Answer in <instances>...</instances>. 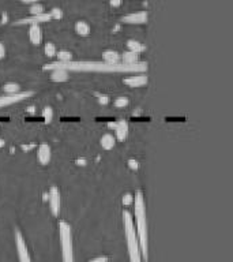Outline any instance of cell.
Returning <instances> with one entry per match:
<instances>
[{
	"instance_id": "obj_32",
	"label": "cell",
	"mask_w": 233,
	"mask_h": 262,
	"mask_svg": "<svg viewBox=\"0 0 233 262\" xmlns=\"http://www.w3.org/2000/svg\"><path fill=\"white\" fill-rule=\"evenodd\" d=\"M33 146H34V145H29V146H26V145H24V146H22V147H24L25 150H29V149H31V147H33Z\"/></svg>"
},
{
	"instance_id": "obj_28",
	"label": "cell",
	"mask_w": 233,
	"mask_h": 262,
	"mask_svg": "<svg viewBox=\"0 0 233 262\" xmlns=\"http://www.w3.org/2000/svg\"><path fill=\"white\" fill-rule=\"evenodd\" d=\"M6 56V48H4V44L0 43V59H3Z\"/></svg>"
},
{
	"instance_id": "obj_20",
	"label": "cell",
	"mask_w": 233,
	"mask_h": 262,
	"mask_svg": "<svg viewBox=\"0 0 233 262\" xmlns=\"http://www.w3.org/2000/svg\"><path fill=\"white\" fill-rule=\"evenodd\" d=\"M57 58H59L57 61H70L73 60V54L70 51H59Z\"/></svg>"
},
{
	"instance_id": "obj_5",
	"label": "cell",
	"mask_w": 233,
	"mask_h": 262,
	"mask_svg": "<svg viewBox=\"0 0 233 262\" xmlns=\"http://www.w3.org/2000/svg\"><path fill=\"white\" fill-rule=\"evenodd\" d=\"M49 198V206H51V212L52 214L57 217L59 213H60V193H59V189L56 186H52L48 193Z\"/></svg>"
},
{
	"instance_id": "obj_6",
	"label": "cell",
	"mask_w": 233,
	"mask_h": 262,
	"mask_svg": "<svg viewBox=\"0 0 233 262\" xmlns=\"http://www.w3.org/2000/svg\"><path fill=\"white\" fill-rule=\"evenodd\" d=\"M52 17L49 12H41V14H36V15H31L30 18H24L19 19L17 22H14V25H34V24H41V22H48L51 21Z\"/></svg>"
},
{
	"instance_id": "obj_26",
	"label": "cell",
	"mask_w": 233,
	"mask_h": 262,
	"mask_svg": "<svg viewBox=\"0 0 233 262\" xmlns=\"http://www.w3.org/2000/svg\"><path fill=\"white\" fill-rule=\"evenodd\" d=\"M129 165L131 170H138L139 168V164H138V161L134 159H129Z\"/></svg>"
},
{
	"instance_id": "obj_24",
	"label": "cell",
	"mask_w": 233,
	"mask_h": 262,
	"mask_svg": "<svg viewBox=\"0 0 233 262\" xmlns=\"http://www.w3.org/2000/svg\"><path fill=\"white\" fill-rule=\"evenodd\" d=\"M52 19H60L63 17V12H61L60 8H52V11H49Z\"/></svg>"
},
{
	"instance_id": "obj_1",
	"label": "cell",
	"mask_w": 233,
	"mask_h": 262,
	"mask_svg": "<svg viewBox=\"0 0 233 262\" xmlns=\"http://www.w3.org/2000/svg\"><path fill=\"white\" fill-rule=\"evenodd\" d=\"M44 70L64 68L67 71H98V73H145L147 71V63L138 61L134 64L116 63L109 64L105 61L97 60H70V61H52L44 64Z\"/></svg>"
},
{
	"instance_id": "obj_19",
	"label": "cell",
	"mask_w": 233,
	"mask_h": 262,
	"mask_svg": "<svg viewBox=\"0 0 233 262\" xmlns=\"http://www.w3.org/2000/svg\"><path fill=\"white\" fill-rule=\"evenodd\" d=\"M44 52L48 58H52V56L56 55V47L53 43H45L44 45Z\"/></svg>"
},
{
	"instance_id": "obj_29",
	"label": "cell",
	"mask_w": 233,
	"mask_h": 262,
	"mask_svg": "<svg viewBox=\"0 0 233 262\" xmlns=\"http://www.w3.org/2000/svg\"><path fill=\"white\" fill-rule=\"evenodd\" d=\"M100 103L104 104V105H105V104L109 103V98L106 97V96H100Z\"/></svg>"
},
{
	"instance_id": "obj_22",
	"label": "cell",
	"mask_w": 233,
	"mask_h": 262,
	"mask_svg": "<svg viewBox=\"0 0 233 262\" xmlns=\"http://www.w3.org/2000/svg\"><path fill=\"white\" fill-rule=\"evenodd\" d=\"M129 103V100L127 97H117L115 98V101H113V104H115V107H117V108H124V107H127Z\"/></svg>"
},
{
	"instance_id": "obj_11",
	"label": "cell",
	"mask_w": 233,
	"mask_h": 262,
	"mask_svg": "<svg viewBox=\"0 0 233 262\" xmlns=\"http://www.w3.org/2000/svg\"><path fill=\"white\" fill-rule=\"evenodd\" d=\"M115 131H116V137L119 141H124L129 135V124L126 120H119L116 123V127H115Z\"/></svg>"
},
{
	"instance_id": "obj_27",
	"label": "cell",
	"mask_w": 233,
	"mask_h": 262,
	"mask_svg": "<svg viewBox=\"0 0 233 262\" xmlns=\"http://www.w3.org/2000/svg\"><path fill=\"white\" fill-rule=\"evenodd\" d=\"M109 261V258L108 257H97V258H94V260H92V261H89V262H108Z\"/></svg>"
},
{
	"instance_id": "obj_17",
	"label": "cell",
	"mask_w": 233,
	"mask_h": 262,
	"mask_svg": "<svg viewBox=\"0 0 233 262\" xmlns=\"http://www.w3.org/2000/svg\"><path fill=\"white\" fill-rule=\"evenodd\" d=\"M3 90L6 91L7 94H14V93H18L21 91V86L15 82H7L3 85Z\"/></svg>"
},
{
	"instance_id": "obj_8",
	"label": "cell",
	"mask_w": 233,
	"mask_h": 262,
	"mask_svg": "<svg viewBox=\"0 0 233 262\" xmlns=\"http://www.w3.org/2000/svg\"><path fill=\"white\" fill-rule=\"evenodd\" d=\"M51 156H52V150H51V146L48 144H41L38 146V150H37V159L40 161V164L47 165L49 164L51 161Z\"/></svg>"
},
{
	"instance_id": "obj_25",
	"label": "cell",
	"mask_w": 233,
	"mask_h": 262,
	"mask_svg": "<svg viewBox=\"0 0 233 262\" xmlns=\"http://www.w3.org/2000/svg\"><path fill=\"white\" fill-rule=\"evenodd\" d=\"M132 202H134V195L129 194V193L123 195V204H124V205H131Z\"/></svg>"
},
{
	"instance_id": "obj_31",
	"label": "cell",
	"mask_w": 233,
	"mask_h": 262,
	"mask_svg": "<svg viewBox=\"0 0 233 262\" xmlns=\"http://www.w3.org/2000/svg\"><path fill=\"white\" fill-rule=\"evenodd\" d=\"M22 1L26 3V4H27V3H31V4H33V3H38V0H22Z\"/></svg>"
},
{
	"instance_id": "obj_14",
	"label": "cell",
	"mask_w": 233,
	"mask_h": 262,
	"mask_svg": "<svg viewBox=\"0 0 233 262\" xmlns=\"http://www.w3.org/2000/svg\"><path fill=\"white\" fill-rule=\"evenodd\" d=\"M100 144H101L103 149H105V150H110V149L115 147L116 140H115V137L112 134H104L101 137V140H100Z\"/></svg>"
},
{
	"instance_id": "obj_13",
	"label": "cell",
	"mask_w": 233,
	"mask_h": 262,
	"mask_svg": "<svg viewBox=\"0 0 233 262\" xmlns=\"http://www.w3.org/2000/svg\"><path fill=\"white\" fill-rule=\"evenodd\" d=\"M103 59H104L105 63H109V64H116V63H120L122 60V56L117 54L116 51H105L103 54Z\"/></svg>"
},
{
	"instance_id": "obj_23",
	"label": "cell",
	"mask_w": 233,
	"mask_h": 262,
	"mask_svg": "<svg viewBox=\"0 0 233 262\" xmlns=\"http://www.w3.org/2000/svg\"><path fill=\"white\" fill-rule=\"evenodd\" d=\"M30 12H31V15L41 14V12H44V6L43 4H40V3H33L30 7Z\"/></svg>"
},
{
	"instance_id": "obj_10",
	"label": "cell",
	"mask_w": 233,
	"mask_h": 262,
	"mask_svg": "<svg viewBox=\"0 0 233 262\" xmlns=\"http://www.w3.org/2000/svg\"><path fill=\"white\" fill-rule=\"evenodd\" d=\"M29 38H30V41L34 44V45H40V44H41V40H43V31H41L40 25L38 24L30 25V28H29Z\"/></svg>"
},
{
	"instance_id": "obj_7",
	"label": "cell",
	"mask_w": 233,
	"mask_h": 262,
	"mask_svg": "<svg viewBox=\"0 0 233 262\" xmlns=\"http://www.w3.org/2000/svg\"><path fill=\"white\" fill-rule=\"evenodd\" d=\"M122 22L123 24H129V25L146 24L147 22V12L146 11H139V12H132V14H129V15L123 17Z\"/></svg>"
},
{
	"instance_id": "obj_30",
	"label": "cell",
	"mask_w": 233,
	"mask_h": 262,
	"mask_svg": "<svg viewBox=\"0 0 233 262\" xmlns=\"http://www.w3.org/2000/svg\"><path fill=\"white\" fill-rule=\"evenodd\" d=\"M120 4H122V0H110V6L117 7L120 6Z\"/></svg>"
},
{
	"instance_id": "obj_16",
	"label": "cell",
	"mask_w": 233,
	"mask_h": 262,
	"mask_svg": "<svg viewBox=\"0 0 233 262\" xmlns=\"http://www.w3.org/2000/svg\"><path fill=\"white\" fill-rule=\"evenodd\" d=\"M75 31L79 34V36H89V33H90V26L87 22L85 21H78L77 24H75Z\"/></svg>"
},
{
	"instance_id": "obj_4",
	"label": "cell",
	"mask_w": 233,
	"mask_h": 262,
	"mask_svg": "<svg viewBox=\"0 0 233 262\" xmlns=\"http://www.w3.org/2000/svg\"><path fill=\"white\" fill-rule=\"evenodd\" d=\"M34 94V91L26 90V91H18V93H14V94H4V96H0V108L1 107H7V105H11V104L19 103L25 98L31 97Z\"/></svg>"
},
{
	"instance_id": "obj_15",
	"label": "cell",
	"mask_w": 233,
	"mask_h": 262,
	"mask_svg": "<svg viewBox=\"0 0 233 262\" xmlns=\"http://www.w3.org/2000/svg\"><path fill=\"white\" fill-rule=\"evenodd\" d=\"M139 61V54H136L134 51H126L122 55V63L126 64H134Z\"/></svg>"
},
{
	"instance_id": "obj_18",
	"label": "cell",
	"mask_w": 233,
	"mask_h": 262,
	"mask_svg": "<svg viewBox=\"0 0 233 262\" xmlns=\"http://www.w3.org/2000/svg\"><path fill=\"white\" fill-rule=\"evenodd\" d=\"M127 47H129V51H134L136 54H141L142 51H145V47L139 41H135V40H129L127 43Z\"/></svg>"
},
{
	"instance_id": "obj_9",
	"label": "cell",
	"mask_w": 233,
	"mask_h": 262,
	"mask_svg": "<svg viewBox=\"0 0 233 262\" xmlns=\"http://www.w3.org/2000/svg\"><path fill=\"white\" fill-rule=\"evenodd\" d=\"M123 82L126 85H129V87H139V86H143L147 84V77L143 73L138 74V75H134V77H129V78H124Z\"/></svg>"
},
{
	"instance_id": "obj_2",
	"label": "cell",
	"mask_w": 233,
	"mask_h": 262,
	"mask_svg": "<svg viewBox=\"0 0 233 262\" xmlns=\"http://www.w3.org/2000/svg\"><path fill=\"white\" fill-rule=\"evenodd\" d=\"M135 204V219H136V230H138V240H139V247L143 258L147 262L149 256V247H147V224H146V206H145V200H143V193L136 191L134 197Z\"/></svg>"
},
{
	"instance_id": "obj_21",
	"label": "cell",
	"mask_w": 233,
	"mask_h": 262,
	"mask_svg": "<svg viewBox=\"0 0 233 262\" xmlns=\"http://www.w3.org/2000/svg\"><path fill=\"white\" fill-rule=\"evenodd\" d=\"M43 116L45 123H51L52 122V119H53V110H52L51 107H45L43 110Z\"/></svg>"
},
{
	"instance_id": "obj_12",
	"label": "cell",
	"mask_w": 233,
	"mask_h": 262,
	"mask_svg": "<svg viewBox=\"0 0 233 262\" xmlns=\"http://www.w3.org/2000/svg\"><path fill=\"white\" fill-rule=\"evenodd\" d=\"M51 71V80L55 82H64L68 80V71L64 68H53Z\"/></svg>"
},
{
	"instance_id": "obj_3",
	"label": "cell",
	"mask_w": 233,
	"mask_h": 262,
	"mask_svg": "<svg viewBox=\"0 0 233 262\" xmlns=\"http://www.w3.org/2000/svg\"><path fill=\"white\" fill-rule=\"evenodd\" d=\"M123 221H124V233L129 244V261L131 262H142L141 261V247H139V240L135 232L134 221L132 216L129 210L123 212Z\"/></svg>"
}]
</instances>
